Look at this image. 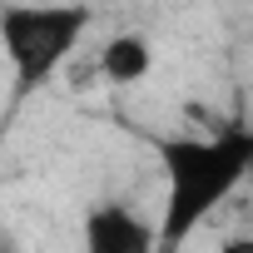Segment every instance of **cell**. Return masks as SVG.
I'll list each match as a JSON object with an SVG mask.
<instances>
[{"label": "cell", "mask_w": 253, "mask_h": 253, "mask_svg": "<svg viewBox=\"0 0 253 253\" xmlns=\"http://www.w3.org/2000/svg\"><path fill=\"white\" fill-rule=\"evenodd\" d=\"M159 149V243L164 253H179L253 174V134L248 129H218V134H164Z\"/></svg>", "instance_id": "cell-1"}, {"label": "cell", "mask_w": 253, "mask_h": 253, "mask_svg": "<svg viewBox=\"0 0 253 253\" xmlns=\"http://www.w3.org/2000/svg\"><path fill=\"white\" fill-rule=\"evenodd\" d=\"M94 10L84 0H10L0 5V55L15 75V94H35L89 35Z\"/></svg>", "instance_id": "cell-2"}, {"label": "cell", "mask_w": 253, "mask_h": 253, "mask_svg": "<svg viewBox=\"0 0 253 253\" xmlns=\"http://www.w3.org/2000/svg\"><path fill=\"white\" fill-rule=\"evenodd\" d=\"M80 253H164L159 218H144L124 199H99L80 218Z\"/></svg>", "instance_id": "cell-3"}, {"label": "cell", "mask_w": 253, "mask_h": 253, "mask_svg": "<svg viewBox=\"0 0 253 253\" xmlns=\"http://www.w3.org/2000/svg\"><path fill=\"white\" fill-rule=\"evenodd\" d=\"M94 65H99V80H104V84L134 89V84H144V80L154 75V45H149V35H139V30H114V35H104Z\"/></svg>", "instance_id": "cell-4"}, {"label": "cell", "mask_w": 253, "mask_h": 253, "mask_svg": "<svg viewBox=\"0 0 253 253\" xmlns=\"http://www.w3.org/2000/svg\"><path fill=\"white\" fill-rule=\"evenodd\" d=\"M218 253H253V233H233V238H223Z\"/></svg>", "instance_id": "cell-5"}, {"label": "cell", "mask_w": 253, "mask_h": 253, "mask_svg": "<svg viewBox=\"0 0 253 253\" xmlns=\"http://www.w3.org/2000/svg\"><path fill=\"white\" fill-rule=\"evenodd\" d=\"M0 253H10V248H5V238H0Z\"/></svg>", "instance_id": "cell-6"}]
</instances>
